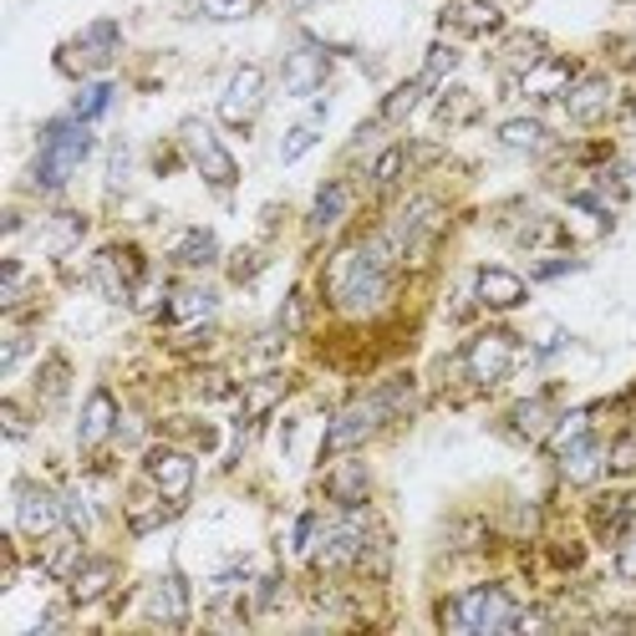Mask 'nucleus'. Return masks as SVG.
Masks as SVG:
<instances>
[{"label":"nucleus","mask_w":636,"mask_h":636,"mask_svg":"<svg viewBox=\"0 0 636 636\" xmlns=\"http://www.w3.org/2000/svg\"><path fill=\"white\" fill-rule=\"evenodd\" d=\"M616 570H622V580H636V534H626L616 550Z\"/></svg>","instance_id":"37998d69"},{"label":"nucleus","mask_w":636,"mask_h":636,"mask_svg":"<svg viewBox=\"0 0 636 636\" xmlns=\"http://www.w3.org/2000/svg\"><path fill=\"white\" fill-rule=\"evenodd\" d=\"M46 229H51V235H46V250H51V255H67L76 239H82V229H87V224H82V214H57V220L46 224Z\"/></svg>","instance_id":"7c9ffc66"},{"label":"nucleus","mask_w":636,"mask_h":636,"mask_svg":"<svg viewBox=\"0 0 636 636\" xmlns=\"http://www.w3.org/2000/svg\"><path fill=\"white\" fill-rule=\"evenodd\" d=\"M346 214V184H321V193H316V204H311V235H326L331 224Z\"/></svg>","instance_id":"bb28decb"},{"label":"nucleus","mask_w":636,"mask_h":636,"mask_svg":"<svg viewBox=\"0 0 636 636\" xmlns=\"http://www.w3.org/2000/svg\"><path fill=\"white\" fill-rule=\"evenodd\" d=\"M611 474H636V433H626L622 444L611 448Z\"/></svg>","instance_id":"79ce46f5"},{"label":"nucleus","mask_w":636,"mask_h":636,"mask_svg":"<svg viewBox=\"0 0 636 636\" xmlns=\"http://www.w3.org/2000/svg\"><path fill=\"white\" fill-rule=\"evenodd\" d=\"M601 469H606V454H601L596 438H580V444H570L561 454V474L570 479V484H591Z\"/></svg>","instance_id":"a211bd4d"},{"label":"nucleus","mask_w":636,"mask_h":636,"mask_svg":"<svg viewBox=\"0 0 636 636\" xmlns=\"http://www.w3.org/2000/svg\"><path fill=\"white\" fill-rule=\"evenodd\" d=\"M540 51H545V36H534V31H519V36H509L499 51V67H509V72H530V67H540Z\"/></svg>","instance_id":"4be33fe9"},{"label":"nucleus","mask_w":636,"mask_h":636,"mask_svg":"<svg viewBox=\"0 0 636 636\" xmlns=\"http://www.w3.org/2000/svg\"><path fill=\"white\" fill-rule=\"evenodd\" d=\"M113 46H118V26H113V21H97V26H92L87 36L76 42V51H82L92 67H103V61L113 57Z\"/></svg>","instance_id":"c85d7f7f"},{"label":"nucleus","mask_w":636,"mask_h":636,"mask_svg":"<svg viewBox=\"0 0 636 636\" xmlns=\"http://www.w3.org/2000/svg\"><path fill=\"white\" fill-rule=\"evenodd\" d=\"M362 545H367V534H362V515L341 519V525H331V530L321 534V545H316V565H321V570L352 565L356 555H362Z\"/></svg>","instance_id":"ddd939ff"},{"label":"nucleus","mask_w":636,"mask_h":636,"mask_svg":"<svg viewBox=\"0 0 636 636\" xmlns=\"http://www.w3.org/2000/svg\"><path fill=\"white\" fill-rule=\"evenodd\" d=\"M326 76H331V57H326V46L316 42H296L285 51L281 61V82L291 97H311L316 87H326Z\"/></svg>","instance_id":"6e6552de"},{"label":"nucleus","mask_w":636,"mask_h":636,"mask_svg":"<svg viewBox=\"0 0 636 636\" xmlns=\"http://www.w3.org/2000/svg\"><path fill=\"white\" fill-rule=\"evenodd\" d=\"M408 392H413L408 382H392V387H382V392H372V398L346 402V408L331 417V428H326V454H346V448L367 444L372 433L382 428L387 417L408 402Z\"/></svg>","instance_id":"f03ea898"},{"label":"nucleus","mask_w":636,"mask_h":636,"mask_svg":"<svg viewBox=\"0 0 636 636\" xmlns=\"http://www.w3.org/2000/svg\"><path fill=\"white\" fill-rule=\"evenodd\" d=\"M122 266V255L118 250H103L97 260H92V281H97V291H103L107 301H128V270H118Z\"/></svg>","instance_id":"b1692460"},{"label":"nucleus","mask_w":636,"mask_h":636,"mask_svg":"<svg viewBox=\"0 0 636 636\" xmlns=\"http://www.w3.org/2000/svg\"><path fill=\"white\" fill-rule=\"evenodd\" d=\"M565 113H570V122H580V128L601 122L611 113V76H580L576 87L565 92Z\"/></svg>","instance_id":"4468645a"},{"label":"nucleus","mask_w":636,"mask_h":636,"mask_svg":"<svg viewBox=\"0 0 636 636\" xmlns=\"http://www.w3.org/2000/svg\"><path fill=\"white\" fill-rule=\"evenodd\" d=\"M326 494L341 504V509H362L372 494V474H367V463H337L331 474H326Z\"/></svg>","instance_id":"f3484780"},{"label":"nucleus","mask_w":636,"mask_h":636,"mask_svg":"<svg viewBox=\"0 0 636 636\" xmlns=\"http://www.w3.org/2000/svg\"><path fill=\"white\" fill-rule=\"evenodd\" d=\"M229 392V382H224L220 372H209V377H199V398H224Z\"/></svg>","instance_id":"09e8293b"},{"label":"nucleus","mask_w":636,"mask_h":636,"mask_svg":"<svg viewBox=\"0 0 636 636\" xmlns=\"http://www.w3.org/2000/svg\"><path fill=\"white\" fill-rule=\"evenodd\" d=\"M76 561H82V540H76V530H72L51 555H46V570H51V576H72V570H82Z\"/></svg>","instance_id":"f704fd0d"},{"label":"nucleus","mask_w":636,"mask_h":636,"mask_svg":"<svg viewBox=\"0 0 636 636\" xmlns=\"http://www.w3.org/2000/svg\"><path fill=\"white\" fill-rule=\"evenodd\" d=\"M616 61H622L626 72H636V36L632 42H616Z\"/></svg>","instance_id":"3c124183"},{"label":"nucleus","mask_w":636,"mask_h":636,"mask_svg":"<svg viewBox=\"0 0 636 636\" xmlns=\"http://www.w3.org/2000/svg\"><path fill=\"white\" fill-rule=\"evenodd\" d=\"M463 367H469V382L474 387H499L509 372H515V337L509 331H484V337L469 341L463 352Z\"/></svg>","instance_id":"423d86ee"},{"label":"nucleus","mask_w":636,"mask_h":636,"mask_svg":"<svg viewBox=\"0 0 636 636\" xmlns=\"http://www.w3.org/2000/svg\"><path fill=\"white\" fill-rule=\"evenodd\" d=\"M444 26L463 31V36H488V31L504 26V15H499V5H494V0H448Z\"/></svg>","instance_id":"dca6fc26"},{"label":"nucleus","mask_w":636,"mask_h":636,"mask_svg":"<svg viewBox=\"0 0 636 636\" xmlns=\"http://www.w3.org/2000/svg\"><path fill=\"white\" fill-rule=\"evenodd\" d=\"M301 311H306V306H301V291H291V296H285V311H281V331L301 326Z\"/></svg>","instance_id":"49530a36"},{"label":"nucleus","mask_w":636,"mask_h":636,"mask_svg":"<svg viewBox=\"0 0 636 636\" xmlns=\"http://www.w3.org/2000/svg\"><path fill=\"white\" fill-rule=\"evenodd\" d=\"M178 143H184V153H189V163L204 174V184H214V189H235V153L220 143V133L209 128L204 118H184L178 122Z\"/></svg>","instance_id":"20e7f679"},{"label":"nucleus","mask_w":636,"mask_h":636,"mask_svg":"<svg viewBox=\"0 0 636 636\" xmlns=\"http://www.w3.org/2000/svg\"><path fill=\"white\" fill-rule=\"evenodd\" d=\"M107 103H113V87L107 82H92V87L76 92V103H72V118L76 122H92V118H103Z\"/></svg>","instance_id":"2f4dec72"},{"label":"nucleus","mask_w":636,"mask_h":636,"mask_svg":"<svg viewBox=\"0 0 636 636\" xmlns=\"http://www.w3.org/2000/svg\"><path fill=\"white\" fill-rule=\"evenodd\" d=\"M214 306H220V296L204 291V285H184V291L168 296V316L174 321H204V316H214Z\"/></svg>","instance_id":"5701e85b"},{"label":"nucleus","mask_w":636,"mask_h":636,"mask_svg":"<svg viewBox=\"0 0 636 636\" xmlns=\"http://www.w3.org/2000/svg\"><path fill=\"white\" fill-rule=\"evenodd\" d=\"M474 296L484 301L488 311H515V306H525V296H530V285L519 281L515 270L504 266H484L474 275Z\"/></svg>","instance_id":"9b49d317"},{"label":"nucleus","mask_w":636,"mask_h":636,"mask_svg":"<svg viewBox=\"0 0 636 636\" xmlns=\"http://www.w3.org/2000/svg\"><path fill=\"white\" fill-rule=\"evenodd\" d=\"M402 168H408V149L392 143V149H382V158L372 163V184H377V189H392L402 178Z\"/></svg>","instance_id":"473e14b6"},{"label":"nucleus","mask_w":636,"mask_h":636,"mask_svg":"<svg viewBox=\"0 0 636 636\" xmlns=\"http://www.w3.org/2000/svg\"><path fill=\"white\" fill-rule=\"evenodd\" d=\"M311 534H316V515H301L296 519V534H291V550H296V555H306V550H311Z\"/></svg>","instance_id":"c03bdc74"},{"label":"nucleus","mask_w":636,"mask_h":636,"mask_svg":"<svg viewBox=\"0 0 636 636\" xmlns=\"http://www.w3.org/2000/svg\"><path fill=\"white\" fill-rule=\"evenodd\" d=\"M586 428H591V413L580 408V413H570V417H561V428H550V448L555 454H565L570 444H580L586 438Z\"/></svg>","instance_id":"72a5a7b5"},{"label":"nucleus","mask_w":636,"mask_h":636,"mask_svg":"<svg viewBox=\"0 0 636 636\" xmlns=\"http://www.w3.org/2000/svg\"><path fill=\"white\" fill-rule=\"evenodd\" d=\"M92 153V133H87V122H76V118H57V122H46V133H42V158H36V189L46 193H57L67 178L87 163Z\"/></svg>","instance_id":"7ed1b4c3"},{"label":"nucleus","mask_w":636,"mask_h":636,"mask_svg":"<svg viewBox=\"0 0 636 636\" xmlns=\"http://www.w3.org/2000/svg\"><path fill=\"white\" fill-rule=\"evenodd\" d=\"M122 428V417H118V402H113V392L107 387H97L87 402H82V423H76V444L82 448H97L107 444L113 433Z\"/></svg>","instance_id":"f8f14e48"},{"label":"nucleus","mask_w":636,"mask_h":636,"mask_svg":"<svg viewBox=\"0 0 636 636\" xmlns=\"http://www.w3.org/2000/svg\"><path fill=\"white\" fill-rule=\"evenodd\" d=\"M311 143H316V122H301V128H291V133L281 138V163L306 158V153H311Z\"/></svg>","instance_id":"c9c22d12"},{"label":"nucleus","mask_w":636,"mask_h":636,"mask_svg":"<svg viewBox=\"0 0 636 636\" xmlns=\"http://www.w3.org/2000/svg\"><path fill=\"white\" fill-rule=\"evenodd\" d=\"M61 504H67V525H72L76 534H87L92 530V509H87V499H82V494H61Z\"/></svg>","instance_id":"a19ab883"},{"label":"nucleus","mask_w":636,"mask_h":636,"mask_svg":"<svg viewBox=\"0 0 636 636\" xmlns=\"http://www.w3.org/2000/svg\"><path fill=\"white\" fill-rule=\"evenodd\" d=\"M214 255H220V239H214V229H189V235L174 245V260H178V266H189V270L209 266Z\"/></svg>","instance_id":"cd10ccee"},{"label":"nucleus","mask_w":636,"mask_h":636,"mask_svg":"<svg viewBox=\"0 0 636 636\" xmlns=\"http://www.w3.org/2000/svg\"><path fill=\"white\" fill-rule=\"evenodd\" d=\"M454 67H459V51L438 42V46H433V51H428V67H423V82H428V87H433V82H438V76H448V72H454Z\"/></svg>","instance_id":"e433bc0d"},{"label":"nucleus","mask_w":636,"mask_h":636,"mask_svg":"<svg viewBox=\"0 0 636 636\" xmlns=\"http://www.w3.org/2000/svg\"><path fill=\"white\" fill-rule=\"evenodd\" d=\"M149 616L163 626H184L189 622V586H184V576L178 570H168V576L158 580L149 591Z\"/></svg>","instance_id":"2eb2a0df"},{"label":"nucleus","mask_w":636,"mask_h":636,"mask_svg":"<svg viewBox=\"0 0 636 636\" xmlns=\"http://www.w3.org/2000/svg\"><path fill=\"white\" fill-rule=\"evenodd\" d=\"M525 97H565L570 92V61H540L519 76Z\"/></svg>","instance_id":"6ab92c4d"},{"label":"nucleus","mask_w":636,"mask_h":636,"mask_svg":"<svg viewBox=\"0 0 636 636\" xmlns=\"http://www.w3.org/2000/svg\"><path fill=\"white\" fill-rule=\"evenodd\" d=\"M260 103H266V72H260V67H239L220 97V118L229 122V128H250V122L260 118Z\"/></svg>","instance_id":"1a4fd4ad"},{"label":"nucleus","mask_w":636,"mask_h":636,"mask_svg":"<svg viewBox=\"0 0 636 636\" xmlns=\"http://www.w3.org/2000/svg\"><path fill=\"white\" fill-rule=\"evenodd\" d=\"M285 377L281 372H270V377H260V382H250V392H245V423H260V417L275 408V402L285 398Z\"/></svg>","instance_id":"a878e982"},{"label":"nucleus","mask_w":636,"mask_h":636,"mask_svg":"<svg viewBox=\"0 0 636 636\" xmlns=\"http://www.w3.org/2000/svg\"><path fill=\"white\" fill-rule=\"evenodd\" d=\"M550 428H555V408H550L545 398H530V402H519L515 408V433L519 438H550Z\"/></svg>","instance_id":"393cba45"},{"label":"nucleus","mask_w":636,"mask_h":636,"mask_svg":"<svg viewBox=\"0 0 636 636\" xmlns=\"http://www.w3.org/2000/svg\"><path fill=\"white\" fill-rule=\"evenodd\" d=\"M204 5V15H214V21H245V15L255 11V0H199Z\"/></svg>","instance_id":"4c0bfd02"},{"label":"nucleus","mask_w":636,"mask_h":636,"mask_svg":"<svg viewBox=\"0 0 636 636\" xmlns=\"http://www.w3.org/2000/svg\"><path fill=\"white\" fill-rule=\"evenodd\" d=\"M387 275H392V245L387 239H362L331 255L326 266V291L331 306L346 316H372L387 301Z\"/></svg>","instance_id":"f257e3e1"},{"label":"nucleus","mask_w":636,"mask_h":636,"mask_svg":"<svg viewBox=\"0 0 636 636\" xmlns=\"http://www.w3.org/2000/svg\"><path fill=\"white\" fill-rule=\"evenodd\" d=\"M515 596L504 591V586H474V591H463L448 611V622L463 626V632H479V636H494V632H509L515 626Z\"/></svg>","instance_id":"39448f33"},{"label":"nucleus","mask_w":636,"mask_h":636,"mask_svg":"<svg viewBox=\"0 0 636 636\" xmlns=\"http://www.w3.org/2000/svg\"><path fill=\"white\" fill-rule=\"evenodd\" d=\"M438 118L444 122H469L474 118V97H469V92H448L444 107H438Z\"/></svg>","instance_id":"58836bf2"},{"label":"nucleus","mask_w":636,"mask_h":636,"mask_svg":"<svg viewBox=\"0 0 636 636\" xmlns=\"http://www.w3.org/2000/svg\"><path fill=\"white\" fill-rule=\"evenodd\" d=\"M570 270H580L576 260H545V266L534 270V275H540V281H561V275H570Z\"/></svg>","instance_id":"a18cd8bd"},{"label":"nucleus","mask_w":636,"mask_h":636,"mask_svg":"<svg viewBox=\"0 0 636 636\" xmlns=\"http://www.w3.org/2000/svg\"><path fill=\"white\" fill-rule=\"evenodd\" d=\"M128 163H133V149L128 143H113V163H107V189L113 193L128 184Z\"/></svg>","instance_id":"ea45409f"},{"label":"nucleus","mask_w":636,"mask_h":636,"mask_svg":"<svg viewBox=\"0 0 636 636\" xmlns=\"http://www.w3.org/2000/svg\"><path fill=\"white\" fill-rule=\"evenodd\" d=\"M113 580H118V565H113V561H87L72 576V601H76V606H87V601H103V596L113 591Z\"/></svg>","instance_id":"aec40b11"},{"label":"nucleus","mask_w":636,"mask_h":636,"mask_svg":"<svg viewBox=\"0 0 636 636\" xmlns=\"http://www.w3.org/2000/svg\"><path fill=\"white\" fill-rule=\"evenodd\" d=\"M61 515H67V504H61L51 488L31 484V479H21V484H15V530H21V534L42 540V534H51L61 525Z\"/></svg>","instance_id":"0eeeda50"},{"label":"nucleus","mask_w":636,"mask_h":636,"mask_svg":"<svg viewBox=\"0 0 636 636\" xmlns=\"http://www.w3.org/2000/svg\"><path fill=\"white\" fill-rule=\"evenodd\" d=\"M423 92H428V82H423V76H413V82H402L398 92H392V97H387L382 103V122H402L408 118V113H413L417 103H423Z\"/></svg>","instance_id":"c756f323"},{"label":"nucleus","mask_w":636,"mask_h":636,"mask_svg":"<svg viewBox=\"0 0 636 636\" xmlns=\"http://www.w3.org/2000/svg\"><path fill=\"white\" fill-rule=\"evenodd\" d=\"M26 356V337H11L5 341V356H0V372H15V362Z\"/></svg>","instance_id":"de8ad7c7"},{"label":"nucleus","mask_w":636,"mask_h":636,"mask_svg":"<svg viewBox=\"0 0 636 636\" xmlns=\"http://www.w3.org/2000/svg\"><path fill=\"white\" fill-rule=\"evenodd\" d=\"M149 479L168 504H184L193 488V459L184 448H153L149 454Z\"/></svg>","instance_id":"9d476101"},{"label":"nucleus","mask_w":636,"mask_h":636,"mask_svg":"<svg viewBox=\"0 0 636 636\" xmlns=\"http://www.w3.org/2000/svg\"><path fill=\"white\" fill-rule=\"evenodd\" d=\"M0 417H5V433H11V438H26V417L15 413L11 402H5V408H0Z\"/></svg>","instance_id":"8fccbe9b"},{"label":"nucleus","mask_w":636,"mask_h":636,"mask_svg":"<svg viewBox=\"0 0 636 636\" xmlns=\"http://www.w3.org/2000/svg\"><path fill=\"white\" fill-rule=\"evenodd\" d=\"M499 143L515 153H540V149H550V128L540 118H509V122H499Z\"/></svg>","instance_id":"412c9836"}]
</instances>
